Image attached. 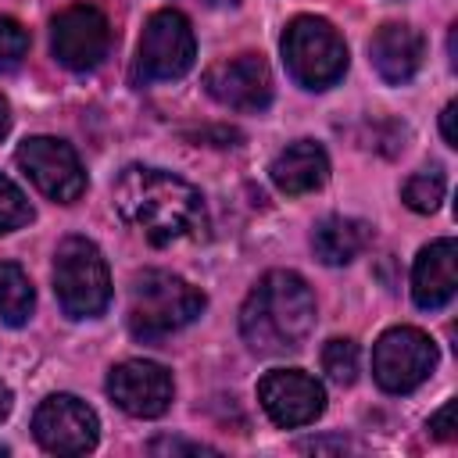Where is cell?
I'll use <instances>...</instances> for the list:
<instances>
[{"label": "cell", "mask_w": 458, "mask_h": 458, "mask_svg": "<svg viewBox=\"0 0 458 458\" xmlns=\"http://www.w3.org/2000/svg\"><path fill=\"white\" fill-rule=\"evenodd\" d=\"M114 208L118 215L140 229L154 247H168L179 240H197L208 229V208L193 182L175 172L129 165L114 179Z\"/></svg>", "instance_id": "1"}, {"label": "cell", "mask_w": 458, "mask_h": 458, "mask_svg": "<svg viewBox=\"0 0 458 458\" xmlns=\"http://www.w3.org/2000/svg\"><path fill=\"white\" fill-rule=\"evenodd\" d=\"M315 329V293L304 276L290 268L265 272L243 308H240V336L254 354L279 358L304 347Z\"/></svg>", "instance_id": "2"}, {"label": "cell", "mask_w": 458, "mask_h": 458, "mask_svg": "<svg viewBox=\"0 0 458 458\" xmlns=\"http://www.w3.org/2000/svg\"><path fill=\"white\" fill-rule=\"evenodd\" d=\"M204 304L208 297L182 276L165 268H147L132 279L129 290V333L143 344L168 340L172 333L197 322Z\"/></svg>", "instance_id": "3"}, {"label": "cell", "mask_w": 458, "mask_h": 458, "mask_svg": "<svg viewBox=\"0 0 458 458\" xmlns=\"http://www.w3.org/2000/svg\"><path fill=\"white\" fill-rule=\"evenodd\" d=\"M279 47L290 79L304 89H329L347 72V43L326 18L297 14L286 25Z\"/></svg>", "instance_id": "4"}, {"label": "cell", "mask_w": 458, "mask_h": 458, "mask_svg": "<svg viewBox=\"0 0 458 458\" xmlns=\"http://www.w3.org/2000/svg\"><path fill=\"white\" fill-rule=\"evenodd\" d=\"M54 293L68 318H97L111 304V272L100 247L86 236H64L54 250Z\"/></svg>", "instance_id": "5"}, {"label": "cell", "mask_w": 458, "mask_h": 458, "mask_svg": "<svg viewBox=\"0 0 458 458\" xmlns=\"http://www.w3.org/2000/svg\"><path fill=\"white\" fill-rule=\"evenodd\" d=\"M193 57H197V39H193L190 18L175 7H161L143 25L136 61H132V79L140 86L182 79L193 68Z\"/></svg>", "instance_id": "6"}, {"label": "cell", "mask_w": 458, "mask_h": 458, "mask_svg": "<svg viewBox=\"0 0 458 458\" xmlns=\"http://www.w3.org/2000/svg\"><path fill=\"white\" fill-rule=\"evenodd\" d=\"M437 344L419 326H394L372 347V376L386 394H411L437 369Z\"/></svg>", "instance_id": "7"}, {"label": "cell", "mask_w": 458, "mask_h": 458, "mask_svg": "<svg viewBox=\"0 0 458 458\" xmlns=\"http://www.w3.org/2000/svg\"><path fill=\"white\" fill-rule=\"evenodd\" d=\"M18 168L29 175V182L57 200V204H75L82 193H86V172H82V161L79 154L57 140V136H29L18 143V154H14Z\"/></svg>", "instance_id": "8"}, {"label": "cell", "mask_w": 458, "mask_h": 458, "mask_svg": "<svg viewBox=\"0 0 458 458\" xmlns=\"http://www.w3.org/2000/svg\"><path fill=\"white\" fill-rule=\"evenodd\" d=\"M32 437L50 454H89L100 440V419L82 397L50 394L32 415Z\"/></svg>", "instance_id": "9"}, {"label": "cell", "mask_w": 458, "mask_h": 458, "mask_svg": "<svg viewBox=\"0 0 458 458\" xmlns=\"http://www.w3.org/2000/svg\"><path fill=\"white\" fill-rule=\"evenodd\" d=\"M258 401L279 429H297L326 411V386L304 369H272L258 383Z\"/></svg>", "instance_id": "10"}, {"label": "cell", "mask_w": 458, "mask_h": 458, "mask_svg": "<svg viewBox=\"0 0 458 458\" xmlns=\"http://www.w3.org/2000/svg\"><path fill=\"white\" fill-rule=\"evenodd\" d=\"M104 386H107V397L132 419H157L168 411V404L175 397L172 372L157 361H147V358L118 361L107 372Z\"/></svg>", "instance_id": "11"}, {"label": "cell", "mask_w": 458, "mask_h": 458, "mask_svg": "<svg viewBox=\"0 0 458 458\" xmlns=\"http://www.w3.org/2000/svg\"><path fill=\"white\" fill-rule=\"evenodd\" d=\"M50 47L57 64L72 68V72H89L107 57L111 47V25L107 18L89 7V4H75L68 11H61L50 25Z\"/></svg>", "instance_id": "12"}, {"label": "cell", "mask_w": 458, "mask_h": 458, "mask_svg": "<svg viewBox=\"0 0 458 458\" xmlns=\"http://www.w3.org/2000/svg\"><path fill=\"white\" fill-rule=\"evenodd\" d=\"M204 89L229 111H265L272 104V72L258 54H236L204 72Z\"/></svg>", "instance_id": "13"}, {"label": "cell", "mask_w": 458, "mask_h": 458, "mask_svg": "<svg viewBox=\"0 0 458 458\" xmlns=\"http://www.w3.org/2000/svg\"><path fill=\"white\" fill-rule=\"evenodd\" d=\"M458 290V243L440 236L426 243L411 265V301L422 311H440Z\"/></svg>", "instance_id": "14"}, {"label": "cell", "mask_w": 458, "mask_h": 458, "mask_svg": "<svg viewBox=\"0 0 458 458\" xmlns=\"http://www.w3.org/2000/svg\"><path fill=\"white\" fill-rule=\"evenodd\" d=\"M422 54H426L422 36L404 21H386L369 39V61L379 72V79L390 86L411 82L415 72L422 68Z\"/></svg>", "instance_id": "15"}, {"label": "cell", "mask_w": 458, "mask_h": 458, "mask_svg": "<svg viewBox=\"0 0 458 458\" xmlns=\"http://www.w3.org/2000/svg\"><path fill=\"white\" fill-rule=\"evenodd\" d=\"M268 179L279 193L286 197H301V193H315L326 186L329 179V154L322 150V143L315 140H293L286 143L272 165H268Z\"/></svg>", "instance_id": "16"}, {"label": "cell", "mask_w": 458, "mask_h": 458, "mask_svg": "<svg viewBox=\"0 0 458 458\" xmlns=\"http://www.w3.org/2000/svg\"><path fill=\"white\" fill-rule=\"evenodd\" d=\"M372 243V225L347 215H326L311 229V247L322 265H351Z\"/></svg>", "instance_id": "17"}, {"label": "cell", "mask_w": 458, "mask_h": 458, "mask_svg": "<svg viewBox=\"0 0 458 458\" xmlns=\"http://www.w3.org/2000/svg\"><path fill=\"white\" fill-rule=\"evenodd\" d=\"M36 308V290L21 265L0 261V322L4 326H25Z\"/></svg>", "instance_id": "18"}, {"label": "cell", "mask_w": 458, "mask_h": 458, "mask_svg": "<svg viewBox=\"0 0 458 458\" xmlns=\"http://www.w3.org/2000/svg\"><path fill=\"white\" fill-rule=\"evenodd\" d=\"M444 190H447V179L440 168H422L415 175H408V182L401 186V200L415 211V215H433L444 200Z\"/></svg>", "instance_id": "19"}, {"label": "cell", "mask_w": 458, "mask_h": 458, "mask_svg": "<svg viewBox=\"0 0 458 458\" xmlns=\"http://www.w3.org/2000/svg\"><path fill=\"white\" fill-rule=\"evenodd\" d=\"M358 344L351 336H333L326 347H322V372L336 383V386H351L358 379Z\"/></svg>", "instance_id": "20"}, {"label": "cell", "mask_w": 458, "mask_h": 458, "mask_svg": "<svg viewBox=\"0 0 458 458\" xmlns=\"http://www.w3.org/2000/svg\"><path fill=\"white\" fill-rule=\"evenodd\" d=\"M29 222H32V204H29V197L21 193V186H18L14 179H7V175L0 172V236L21 229V225H29Z\"/></svg>", "instance_id": "21"}, {"label": "cell", "mask_w": 458, "mask_h": 458, "mask_svg": "<svg viewBox=\"0 0 458 458\" xmlns=\"http://www.w3.org/2000/svg\"><path fill=\"white\" fill-rule=\"evenodd\" d=\"M29 54V29L7 14H0V75L14 72Z\"/></svg>", "instance_id": "22"}, {"label": "cell", "mask_w": 458, "mask_h": 458, "mask_svg": "<svg viewBox=\"0 0 458 458\" xmlns=\"http://www.w3.org/2000/svg\"><path fill=\"white\" fill-rule=\"evenodd\" d=\"M150 454H218V447L200 444V440H179V437H157L147 447Z\"/></svg>", "instance_id": "23"}, {"label": "cell", "mask_w": 458, "mask_h": 458, "mask_svg": "<svg viewBox=\"0 0 458 458\" xmlns=\"http://www.w3.org/2000/svg\"><path fill=\"white\" fill-rule=\"evenodd\" d=\"M451 411H454V408H451V404H444L437 415H429L426 429H429L437 440H451V437H454V429H451Z\"/></svg>", "instance_id": "24"}, {"label": "cell", "mask_w": 458, "mask_h": 458, "mask_svg": "<svg viewBox=\"0 0 458 458\" xmlns=\"http://www.w3.org/2000/svg\"><path fill=\"white\" fill-rule=\"evenodd\" d=\"M454 111H458V104L451 100V104H444V111H440V132H444V143L447 147H458V132H454Z\"/></svg>", "instance_id": "25"}, {"label": "cell", "mask_w": 458, "mask_h": 458, "mask_svg": "<svg viewBox=\"0 0 458 458\" xmlns=\"http://www.w3.org/2000/svg\"><path fill=\"white\" fill-rule=\"evenodd\" d=\"M11 132V104H7V97L0 93V140Z\"/></svg>", "instance_id": "26"}, {"label": "cell", "mask_w": 458, "mask_h": 458, "mask_svg": "<svg viewBox=\"0 0 458 458\" xmlns=\"http://www.w3.org/2000/svg\"><path fill=\"white\" fill-rule=\"evenodd\" d=\"M11 404H14V397H11V386L0 379V422L11 415Z\"/></svg>", "instance_id": "27"}, {"label": "cell", "mask_w": 458, "mask_h": 458, "mask_svg": "<svg viewBox=\"0 0 458 458\" xmlns=\"http://www.w3.org/2000/svg\"><path fill=\"white\" fill-rule=\"evenodd\" d=\"M4 454H7V447H4V444H0V458H4Z\"/></svg>", "instance_id": "28"}]
</instances>
